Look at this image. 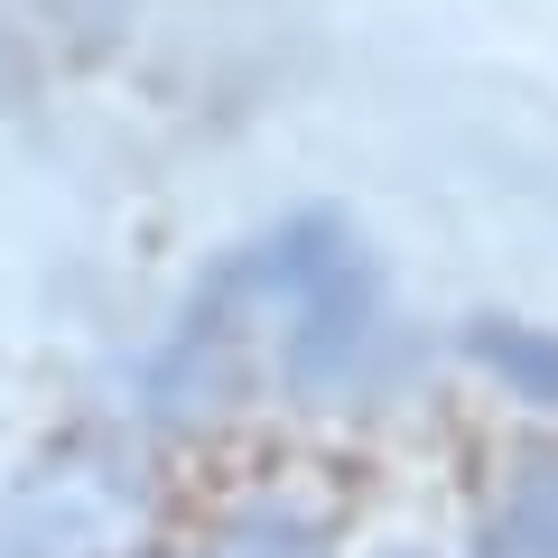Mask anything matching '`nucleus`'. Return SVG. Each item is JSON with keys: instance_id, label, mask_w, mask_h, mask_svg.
I'll list each match as a JSON object with an SVG mask.
<instances>
[{"instance_id": "nucleus-1", "label": "nucleus", "mask_w": 558, "mask_h": 558, "mask_svg": "<svg viewBox=\"0 0 558 558\" xmlns=\"http://www.w3.org/2000/svg\"><path fill=\"white\" fill-rule=\"evenodd\" d=\"M484 558H558V457L521 465V484L484 521Z\"/></svg>"}, {"instance_id": "nucleus-2", "label": "nucleus", "mask_w": 558, "mask_h": 558, "mask_svg": "<svg viewBox=\"0 0 558 558\" xmlns=\"http://www.w3.org/2000/svg\"><path fill=\"white\" fill-rule=\"evenodd\" d=\"M475 344L484 363H494L502 381H521V391H539V400H558V336H539V326H512V317H475Z\"/></svg>"}]
</instances>
